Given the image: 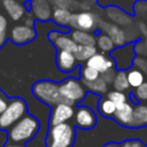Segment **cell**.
<instances>
[{"instance_id":"obj_1","label":"cell","mask_w":147,"mask_h":147,"mask_svg":"<svg viewBox=\"0 0 147 147\" xmlns=\"http://www.w3.org/2000/svg\"><path fill=\"white\" fill-rule=\"evenodd\" d=\"M39 130V119L33 115L26 114L8 130V139L17 144H28L38 134Z\"/></svg>"},{"instance_id":"obj_2","label":"cell","mask_w":147,"mask_h":147,"mask_svg":"<svg viewBox=\"0 0 147 147\" xmlns=\"http://www.w3.org/2000/svg\"><path fill=\"white\" fill-rule=\"evenodd\" d=\"M76 139V130L72 124L63 123L48 127L46 136L47 147H72Z\"/></svg>"},{"instance_id":"obj_3","label":"cell","mask_w":147,"mask_h":147,"mask_svg":"<svg viewBox=\"0 0 147 147\" xmlns=\"http://www.w3.org/2000/svg\"><path fill=\"white\" fill-rule=\"evenodd\" d=\"M32 94L40 102L49 107H54L60 102H64L60 93V84L54 80L44 79L36 82L32 86Z\"/></svg>"},{"instance_id":"obj_4","label":"cell","mask_w":147,"mask_h":147,"mask_svg":"<svg viewBox=\"0 0 147 147\" xmlns=\"http://www.w3.org/2000/svg\"><path fill=\"white\" fill-rule=\"evenodd\" d=\"M28 114V106L22 98H11L6 109L0 114V130H9L16 122Z\"/></svg>"},{"instance_id":"obj_5","label":"cell","mask_w":147,"mask_h":147,"mask_svg":"<svg viewBox=\"0 0 147 147\" xmlns=\"http://www.w3.org/2000/svg\"><path fill=\"white\" fill-rule=\"evenodd\" d=\"M59 84L61 96L63 101L69 105L74 106L76 103H80L87 94V90L84 86L83 82L75 77H68L61 80Z\"/></svg>"},{"instance_id":"obj_6","label":"cell","mask_w":147,"mask_h":147,"mask_svg":"<svg viewBox=\"0 0 147 147\" xmlns=\"http://www.w3.org/2000/svg\"><path fill=\"white\" fill-rule=\"evenodd\" d=\"M110 56L115 61L117 70H129L130 68H132V64L136 59L134 45L130 42L124 46L116 47L110 53Z\"/></svg>"},{"instance_id":"obj_7","label":"cell","mask_w":147,"mask_h":147,"mask_svg":"<svg viewBox=\"0 0 147 147\" xmlns=\"http://www.w3.org/2000/svg\"><path fill=\"white\" fill-rule=\"evenodd\" d=\"M74 122L78 129L88 131L95 127V125L98 124V117L92 108L80 105L76 108Z\"/></svg>"},{"instance_id":"obj_8","label":"cell","mask_w":147,"mask_h":147,"mask_svg":"<svg viewBox=\"0 0 147 147\" xmlns=\"http://www.w3.org/2000/svg\"><path fill=\"white\" fill-rule=\"evenodd\" d=\"M98 25V20L96 16L92 11H79V13H74L70 18L69 26L72 28L74 30H82V31H87L91 32L94 29H96Z\"/></svg>"},{"instance_id":"obj_9","label":"cell","mask_w":147,"mask_h":147,"mask_svg":"<svg viewBox=\"0 0 147 147\" xmlns=\"http://www.w3.org/2000/svg\"><path fill=\"white\" fill-rule=\"evenodd\" d=\"M75 111H76V109L74 108V106L69 105L67 102H60V103L55 105L52 108V111H51V115L48 118L49 126L69 123V121L74 118Z\"/></svg>"},{"instance_id":"obj_10","label":"cell","mask_w":147,"mask_h":147,"mask_svg":"<svg viewBox=\"0 0 147 147\" xmlns=\"http://www.w3.org/2000/svg\"><path fill=\"white\" fill-rule=\"evenodd\" d=\"M36 34L37 33H36V30L33 29V26L20 24V25H15L14 28H11L9 38L16 45H24V44L32 41L36 38Z\"/></svg>"},{"instance_id":"obj_11","label":"cell","mask_w":147,"mask_h":147,"mask_svg":"<svg viewBox=\"0 0 147 147\" xmlns=\"http://www.w3.org/2000/svg\"><path fill=\"white\" fill-rule=\"evenodd\" d=\"M85 64L91 67V68H93V69H95L100 74L116 68V64H115V61L113 60V57L108 56L107 54L101 53V52L95 53Z\"/></svg>"},{"instance_id":"obj_12","label":"cell","mask_w":147,"mask_h":147,"mask_svg":"<svg viewBox=\"0 0 147 147\" xmlns=\"http://www.w3.org/2000/svg\"><path fill=\"white\" fill-rule=\"evenodd\" d=\"M100 26H101V30L103 33L108 34L111 40L114 41L115 46L116 47H119V46H124L126 45L127 42V38H126V33L125 31L119 28L117 24H114V23H100Z\"/></svg>"},{"instance_id":"obj_13","label":"cell","mask_w":147,"mask_h":147,"mask_svg":"<svg viewBox=\"0 0 147 147\" xmlns=\"http://www.w3.org/2000/svg\"><path fill=\"white\" fill-rule=\"evenodd\" d=\"M133 108L134 105L131 103L130 101L116 107V111L113 116V119L118 123L122 126L130 127L132 123V116H133Z\"/></svg>"},{"instance_id":"obj_14","label":"cell","mask_w":147,"mask_h":147,"mask_svg":"<svg viewBox=\"0 0 147 147\" xmlns=\"http://www.w3.org/2000/svg\"><path fill=\"white\" fill-rule=\"evenodd\" d=\"M78 61L75 53L67 51H57L56 54V65L62 72H71L77 68Z\"/></svg>"},{"instance_id":"obj_15","label":"cell","mask_w":147,"mask_h":147,"mask_svg":"<svg viewBox=\"0 0 147 147\" xmlns=\"http://www.w3.org/2000/svg\"><path fill=\"white\" fill-rule=\"evenodd\" d=\"M2 7L13 21H20L25 15V7L17 0H2Z\"/></svg>"},{"instance_id":"obj_16","label":"cell","mask_w":147,"mask_h":147,"mask_svg":"<svg viewBox=\"0 0 147 147\" xmlns=\"http://www.w3.org/2000/svg\"><path fill=\"white\" fill-rule=\"evenodd\" d=\"M131 129L147 127V103H137L133 108V116Z\"/></svg>"},{"instance_id":"obj_17","label":"cell","mask_w":147,"mask_h":147,"mask_svg":"<svg viewBox=\"0 0 147 147\" xmlns=\"http://www.w3.org/2000/svg\"><path fill=\"white\" fill-rule=\"evenodd\" d=\"M54 46L56 47L57 51H67V52H71V53H75L78 47V45L72 39V37L67 33H63V32H61L60 36L57 37V39L54 41Z\"/></svg>"},{"instance_id":"obj_18","label":"cell","mask_w":147,"mask_h":147,"mask_svg":"<svg viewBox=\"0 0 147 147\" xmlns=\"http://www.w3.org/2000/svg\"><path fill=\"white\" fill-rule=\"evenodd\" d=\"M72 39L76 41L77 45H86V46H95L96 45V37L87 31L82 30H74L70 34Z\"/></svg>"},{"instance_id":"obj_19","label":"cell","mask_w":147,"mask_h":147,"mask_svg":"<svg viewBox=\"0 0 147 147\" xmlns=\"http://www.w3.org/2000/svg\"><path fill=\"white\" fill-rule=\"evenodd\" d=\"M32 10L34 16L40 21H47L51 17V8L46 0H33Z\"/></svg>"},{"instance_id":"obj_20","label":"cell","mask_w":147,"mask_h":147,"mask_svg":"<svg viewBox=\"0 0 147 147\" xmlns=\"http://www.w3.org/2000/svg\"><path fill=\"white\" fill-rule=\"evenodd\" d=\"M84 86L86 87V90L91 93H94V94H100V95H105L107 94L109 91H108V84L101 78L99 77L98 79L95 80H92V82H85V80H82Z\"/></svg>"},{"instance_id":"obj_21","label":"cell","mask_w":147,"mask_h":147,"mask_svg":"<svg viewBox=\"0 0 147 147\" xmlns=\"http://www.w3.org/2000/svg\"><path fill=\"white\" fill-rule=\"evenodd\" d=\"M72 13L68 8H62V7H56L54 11L52 13V18L53 21L62 26H69L70 18H71Z\"/></svg>"},{"instance_id":"obj_22","label":"cell","mask_w":147,"mask_h":147,"mask_svg":"<svg viewBox=\"0 0 147 147\" xmlns=\"http://www.w3.org/2000/svg\"><path fill=\"white\" fill-rule=\"evenodd\" d=\"M95 53H98V48L96 46H86V45H78L76 52H75V56L77 59L78 62L82 63H86Z\"/></svg>"},{"instance_id":"obj_23","label":"cell","mask_w":147,"mask_h":147,"mask_svg":"<svg viewBox=\"0 0 147 147\" xmlns=\"http://www.w3.org/2000/svg\"><path fill=\"white\" fill-rule=\"evenodd\" d=\"M98 111L102 117H113L116 111V105L107 96H102L98 103Z\"/></svg>"},{"instance_id":"obj_24","label":"cell","mask_w":147,"mask_h":147,"mask_svg":"<svg viewBox=\"0 0 147 147\" xmlns=\"http://www.w3.org/2000/svg\"><path fill=\"white\" fill-rule=\"evenodd\" d=\"M111 86H113L114 90L119 91V92H127L129 88H131L130 84H129V80H127L126 70H117Z\"/></svg>"},{"instance_id":"obj_25","label":"cell","mask_w":147,"mask_h":147,"mask_svg":"<svg viewBox=\"0 0 147 147\" xmlns=\"http://www.w3.org/2000/svg\"><path fill=\"white\" fill-rule=\"evenodd\" d=\"M100 51L101 53H105V54H108V53H111L116 46L114 44V41L111 40V38L106 34V33H100L98 37H96V45H95Z\"/></svg>"},{"instance_id":"obj_26","label":"cell","mask_w":147,"mask_h":147,"mask_svg":"<svg viewBox=\"0 0 147 147\" xmlns=\"http://www.w3.org/2000/svg\"><path fill=\"white\" fill-rule=\"evenodd\" d=\"M126 75L131 88H137L142 83H145V75L138 68H130L129 70H126Z\"/></svg>"},{"instance_id":"obj_27","label":"cell","mask_w":147,"mask_h":147,"mask_svg":"<svg viewBox=\"0 0 147 147\" xmlns=\"http://www.w3.org/2000/svg\"><path fill=\"white\" fill-rule=\"evenodd\" d=\"M147 101V82L142 83L140 86L134 88V92L130 94V102L133 105Z\"/></svg>"},{"instance_id":"obj_28","label":"cell","mask_w":147,"mask_h":147,"mask_svg":"<svg viewBox=\"0 0 147 147\" xmlns=\"http://www.w3.org/2000/svg\"><path fill=\"white\" fill-rule=\"evenodd\" d=\"M107 98L109 100H111L116 105V107H118V106H121V105L130 101V99H129L130 96L125 92H119V91H116V90L109 91L107 93Z\"/></svg>"},{"instance_id":"obj_29","label":"cell","mask_w":147,"mask_h":147,"mask_svg":"<svg viewBox=\"0 0 147 147\" xmlns=\"http://www.w3.org/2000/svg\"><path fill=\"white\" fill-rule=\"evenodd\" d=\"M80 77H82V80H85V82H92V80H95L100 77V72L96 71L95 69L88 67V65H83L82 67V70H80Z\"/></svg>"},{"instance_id":"obj_30","label":"cell","mask_w":147,"mask_h":147,"mask_svg":"<svg viewBox=\"0 0 147 147\" xmlns=\"http://www.w3.org/2000/svg\"><path fill=\"white\" fill-rule=\"evenodd\" d=\"M116 72H117V69L114 68V69H110V70H108V71H106V72L100 74V77H101L108 85H111L113 82H114V78H115V76H116Z\"/></svg>"},{"instance_id":"obj_31","label":"cell","mask_w":147,"mask_h":147,"mask_svg":"<svg viewBox=\"0 0 147 147\" xmlns=\"http://www.w3.org/2000/svg\"><path fill=\"white\" fill-rule=\"evenodd\" d=\"M123 147H147L142 141L138 140V139H129L122 142Z\"/></svg>"},{"instance_id":"obj_32","label":"cell","mask_w":147,"mask_h":147,"mask_svg":"<svg viewBox=\"0 0 147 147\" xmlns=\"http://www.w3.org/2000/svg\"><path fill=\"white\" fill-rule=\"evenodd\" d=\"M8 99H7V96L2 93V91L0 90V114L6 109V107H7V105H8Z\"/></svg>"},{"instance_id":"obj_33","label":"cell","mask_w":147,"mask_h":147,"mask_svg":"<svg viewBox=\"0 0 147 147\" xmlns=\"http://www.w3.org/2000/svg\"><path fill=\"white\" fill-rule=\"evenodd\" d=\"M8 28V20L5 15L0 14V32H7Z\"/></svg>"},{"instance_id":"obj_34","label":"cell","mask_w":147,"mask_h":147,"mask_svg":"<svg viewBox=\"0 0 147 147\" xmlns=\"http://www.w3.org/2000/svg\"><path fill=\"white\" fill-rule=\"evenodd\" d=\"M60 33H61L60 31H57V30H53V31H51V32L48 33V39H49L51 41L54 42V41L57 39V37L60 36Z\"/></svg>"},{"instance_id":"obj_35","label":"cell","mask_w":147,"mask_h":147,"mask_svg":"<svg viewBox=\"0 0 147 147\" xmlns=\"http://www.w3.org/2000/svg\"><path fill=\"white\" fill-rule=\"evenodd\" d=\"M3 147H28V145H25V144H17V142H13V141H9L8 140L5 144Z\"/></svg>"},{"instance_id":"obj_36","label":"cell","mask_w":147,"mask_h":147,"mask_svg":"<svg viewBox=\"0 0 147 147\" xmlns=\"http://www.w3.org/2000/svg\"><path fill=\"white\" fill-rule=\"evenodd\" d=\"M6 41H7V33L0 32V48L6 44Z\"/></svg>"},{"instance_id":"obj_37","label":"cell","mask_w":147,"mask_h":147,"mask_svg":"<svg viewBox=\"0 0 147 147\" xmlns=\"http://www.w3.org/2000/svg\"><path fill=\"white\" fill-rule=\"evenodd\" d=\"M102 147H123V146H122V142H121V144H117V142L111 141V142H107V144H105Z\"/></svg>"},{"instance_id":"obj_38","label":"cell","mask_w":147,"mask_h":147,"mask_svg":"<svg viewBox=\"0 0 147 147\" xmlns=\"http://www.w3.org/2000/svg\"><path fill=\"white\" fill-rule=\"evenodd\" d=\"M33 23H34V21H33L32 17H26L25 21H24V24L28 25V26H33Z\"/></svg>"}]
</instances>
